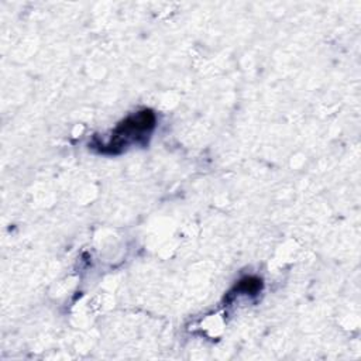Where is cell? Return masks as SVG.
<instances>
[{"label": "cell", "instance_id": "obj_1", "mask_svg": "<svg viewBox=\"0 0 361 361\" xmlns=\"http://www.w3.org/2000/svg\"><path fill=\"white\" fill-rule=\"evenodd\" d=\"M157 123L155 114L151 110L137 111L124 118L111 133L107 142L99 144V151L104 154H116L133 144H144Z\"/></svg>", "mask_w": 361, "mask_h": 361}]
</instances>
